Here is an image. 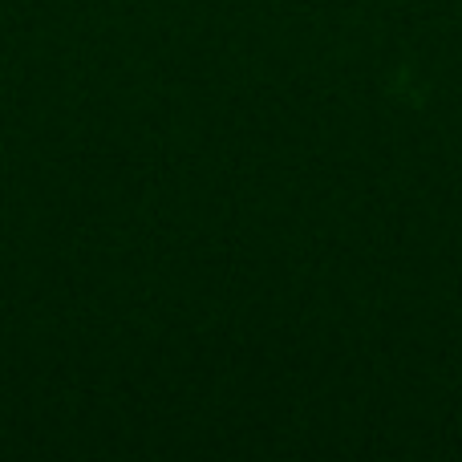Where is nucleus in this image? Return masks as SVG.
Listing matches in <instances>:
<instances>
[]
</instances>
